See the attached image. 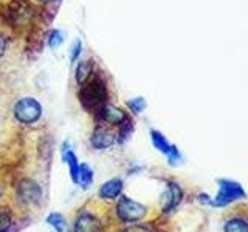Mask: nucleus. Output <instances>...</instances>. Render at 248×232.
<instances>
[{
    "mask_svg": "<svg viewBox=\"0 0 248 232\" xmlns=\"http://www.w3.org/2000/svg\"><path fill=\"white\" fill-rule=\"evenodd\" d=\"M81 105L90 113H98L99 108L107 104L108 91L106 82L99 76L93 74L90 79L81 85V90L78 93Z\"/></svg>",
    "mask_w": 248,
    "mask_h": 232,
    "instance_id": "1",
    "label": "nucleus"
},
{
    "mask_svg": "<svg viewBox=\"0 0 248 232\" xmlns=\"http://www.w3.org/2000/svg\"><path fill=\"white\" fill-rule=\"evenodd\" d=\"M93 180V172L89 167V164H79V174H78V184L89 188Z\"/></svg>",
    "mask_w": 248,
    "mask_h": 232,
    "instance_id": "14",
    "label": "nucleus"
},
{
    "mask_svg": "<svg viewBox=\"0 0 248 232\" xmlns=\"http://www.w3.org/2000/svg\"><path fill=\"white\" fill-rule=\"evenodd\" d=\"M17 197L23 204H36L42 198L41 186L31 178H23L17 186Z\"/></svg>",
    "mask_w": 248,
    "mask_h": 232,
    "instance_id": "6",
    "label": "nucleus"
},
{
    "mask_svg": "<svg viewBox=\"0 0 248 232\" xmlns=\"http://www.w3.org/2000/svg\"><path fill=\"white\" fill-rule=\"evenodd\" d=\"M13 113L20 124H34L42 116V105L36 98L25 96L14 104Z\"/></svg>",
    "mask_w": 248,
    "mask_h": 232,
    "instance_id": "3",
    "label": "nucleus"
},
{
    "mask_svg": "<svg viewBox=\"0 0 248 232\" xmlns=\"http://www.w3.org/2000/svg\"><path fill=\"white\" fill-rule=\"evenodd\" d=\"M121 192H123V180L113 178V180H108L101 186L99 197L106 200H115L121 195Z\"/></svg>",
    "mask_w": 248,
    "mask_h": 232,
    "instance_id": "11",
    "label": "nucleus"
},
{
    "mask_svg": "<svg viewBox=\"0 0 248 232\" xmlns=\"http://www.w3.org/2000/svg\"><path fill=\"white\" fill-rule=\"evenodd\" d=\"M166 155H168V162L170 166H177L178 162H180V160H182V155H180V152H178V149L175 145H170L169 152Z\"/></svg>",
    "mask_w": 248,
    "mask_h": 232,
    "instance_id": "20",
    "label": "nucleus"
},
{
    "mask_svg": "<svg viewBox=\"0 0 248 232\" xmlns=\"http://www.w3.org/2000/svg\"><path fill=\"white\" fill-rule=\"evenodd\" d=\"M93 76V64L92 60H81L79 64L76 67V73H75V77H76V82L82 85L87 82L90 77Z\"/></svg>",
    "mask_w": 248,
    "mask_h": 232,
    "instance_id": "12",
    "label": "nucleus"
},
{
    "mask_svg": "<svg viewBox=\"0 0 248 232\" xmlns=\"http://www.w3.org/2000/svg\"><path fill=\"white\" fill-rule=\"evenodd\" d=\"M225 232H248V223L244 218H231L225 223Z\"/></svg>",
    "mask_w": 248,
    "mask_h": 232,
    "instance_id": "13",
    "label": "nucleus"
},
{
    "mask_svg": "<svg viewBox=\"0 0 248 232\" xmlns=\"http://www.w3.org/2000/svg\"><path fill=\"white\" fill-rule=\"evenodd\" d=\"M151 138H152V144L155 145V149H158V150L163 152V153H168V152H169L170 144L166 141V138L163 136V135L160 133V131L152 130V131H151Z\"/></svg>",
    "mask_w": 248,
    "mask_h": 232,
    "instance_id": "15",
    "label": "nucleus"
},
{
    "mask_svg": "<svg viewBox=\"0 0 248 232\" xmlns=\"http://www.w3.org/2000/svg\"><path fill=\"white\" fill-rule=\"evenodd\" d=\"M62 42H64V33H62L61 29H53L50 31L48 37H46V44H48L50 48H58V46L62 45Z\"/></svg>",
    "mask_w": 248,
    "mask_h": 232,
    "instance_id": "16",
    "label": "nucleus"
},
{
    "mask_svg": "<svg viewBox=\"0 0 248 232\" xmlns=\"http://www.w3.org/2000/svg\"><path fill=\"white\" fill-rule=\"evenodd\" d=\"M96 115L101 121L104 124H108V126H123V124L127 121V115L124 113L121 108L115 107L112 104L103 105Z\"/></svg>",
    "mask_w": 248,
    "mask_h": 232,
    "instance_id": "8",
    "label": "nucleus"
},
{
    "mask_svg": "<svg viewBox=\"0 0 248 232\" xmlns=\"http://www.w3.org/2000/svg\"><path fill=\"white\" fill-rule=\"evenodd\" d=\"M116 138H118V133L107 124V126H98L95 130H93L90 143L95 149L104 150V149H108V147L113 145Z\"/></svg>",
    "mask_w": 248,
    "mask_h": 232,
    "instance_id": "7",
    "label": "nucleus"
},
{
    "mask_svg": "<svg viewBox=\"0 0 248 232\" xmlns=\"http://www.w3.org/2000/svg\"><path fill=\"white\" fill-rule=\"evenodd\" d=\"M11 224V214L6 209L0 207V232H6Z\"/></svg>",
    "mask_w": 248,
    "mask_h": 232,
    "instance_id": "19",
    "label": "nucleus"
},
{
    "mask_svg": "<svg viewBox=\"0 0 248 232\" xmlns=\"http://www.w3.org/2000/svg\"><path fill=\"white\" fill-rule=\"evenodd\" d=\"M6 46H8V42H6V37H3L0 34V59L3 58V54L6 51Z\"/></svg>",
    "mask_w": 248,
    "mask_h": 232,
    "instance_id": "22",
    "label": "nucleus"
},
{
    "mask_svg": "<svg viewBox=\"0 0 248 232\" xmlns=\"http://www.w3.org/2000/svg\"><path fill=\"white\" fill-rule=\"evenodd\" d=\"M2 15H5L6 23L11 27H23L33 20L34 8L27 0H11L5 5V13H2Z\"/></svg>",
    "mask_w": 248,
    "mask_h": 232,
    "instance_id": "2",
    "label": "nucleus"
},
{
    "mask_svg": "<svg viewBox=\"0 0 248 232\" xmlns=\"http://www.w3.org/2000/svg\"><path fill=\"white\" fill-rule=\"evenodd\" d=\"M182 198H183V190L180 186L177 183H169L168 190L163 195V211L165 212L172 211V209H175L182 203Z\"/></svg>",
    "mask_w": 248,
    "mask_h": 232,
    "instance_id": "9",
    "label": "nucleus"
},
{
    "mask_svg": "<svg viewBox=\"0 0 248 232\" xmlns=\"http://www.w3.org/2000/svg\"><path fill=\"white\" fill-rule=\"evenodd\" d=\"M46 223H48L50 226H53L58 232H64V229H65V220L61 214H56V212L50 214L46 217Z\"/></svg>",
    "mask_w": 248,
    "mask_h": 232,
    "instance_id": "17",
    "label": "nucleus"
},
{
    "mask_svg": "<svg viewBox=\"0 0 248 232\" xmlns=\"http://www.w3.org/2000/svg\"><path fill=\"white\" fill-rule=\"evenodd\" d=\"M37 2H41V3H48V2H53V0H37Z\"/></svg>",
    "mask_w": 248,
    "mask_h": 232,
    "instance_id": "23",
    "label": "nucleus"
},
{
    "mask_svg": "<svg viewBox=\"0 0 248 232\" xmlns=\"http://www.w3.org/2000/svg\"><path fill=\"white\" fill-rule=\"evenodd\" d=\"M81 51H82V44H81L79 39H76V41L73 42V45H72V48H70V60L75 62L78 58H79Z\"/></svg>",
    "mask_w": 248,
    "mask_h": 232,
    "instance_id": "21",
    "label": "nucleus"
},
{
    "mask_svg": "<svg viewBox=\"0 0 248 232\" xmlns=\"http://www.w3.org/2000/svg\"><path fill=\"white\" fill-rule=\"evenodd\" d=\"M242 198H245V190L240 186V183L225 178V180H219V192H217L216 198L211 201V206L225 207Z\"/></svg>",
    "mask_w": 248,
    "mask_h": 232,
    "instance_id": "4",
    "label": "nucleus"
},
{
    "mask_svg": "<svg viewBox=\"0 0 248 232\" xmlns=\"http://www.w3.org/2000/svg\"><path fill=\"white\" fill-rule=\"evenodd\" d=\"M101 228V223L95 215L89 212H82L75 221V232H98Z\"/></svg>",
    "mask_w": 248,
    "mask_h": 232,
    "instance_id": "10",
    "label": "nucleus"
},
{
    "mask_svg": "<svg viewBox=\"0 0 248 232\" xmlns=\"http://www.w3.org/2000/svg\"><path fill=\"white\" fill-rule=\"evenodd\" d=\"M127 107L130 108V112L138 115L146 108V101H144V98H134V99L127 101Z\"/></svg>",
    "mask_w": 248,
    "mask_h": 232,
    "instance_id": "18",
    "label": "nucleus"
},
{
    "mask_svg": "<svg viewBox=\"0 0 248 232\" xmlns=\"http://www.w3.org/2000/svg\"><path fill=\"white\" fill-rule=\"evenodd\" d=\"M146 211H147L146 206L138 203V201L130 200L129 197H121L118 204H116V214H118L120 220L127 223L141 220L146 215Z\"/></svg>",
    "mask_w": 248,
    "mask_h": 232,
    "instance_id": "5",
    "label": "nucleus"
}]
</instances>
